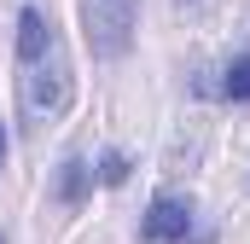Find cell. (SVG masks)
<instances>
[{"mask_svg":"<svg viewBox=\"0 0 250 244\" xmlns=\"http://www.w3.org/2000/svg\"><path fill=\"white\" fill-rule=\"evenodd\" d=\"M23 76H18V105H23V117L41 122V117H59L64 105H70V64H64V53L53 47L47 59L35 64H18Z\"/></svg>","mask_w":250,"mask_h":244,"instance_id":"cell-1","label":"cell"},{"mask_svg":"<svg viewBox=\"0 0 250 244\" xmlns=\"http://www.w3.org/2000/svg\"><path fill=\"white\" fill-rule=\"evenodd\" d=\"M82 18H87V47L99 59H123L140 23V0H87Z\"/></svg>","mask_w":250,"mask_h":244,"instance_id":"cell-2","label":"cell"},{"mask_svg":"<svg viewBox=\"0 0 250 244\" xmlns=\"http://www.w3.org/2000/svg\"><path fill=\"white\" fill-rule=\"evenodd\" d=\"M187 233H192V198L157 192L151 209H146V221H140V239H146V244H181Z\"/></svg>","mask_w":250,"mask_h":244,"instance_id":"cell-3","label":"cell"},{"mask_svg":"<svg viewBox=\"0 0 250 244\" xmlns=\"http://www.w3.org/2000/svg\"><path fill=\"white\" fill-rule=\"evenodd\" d=\"M53 47H59V29H53V18H47L41 6H23V12H18V64L47 59Z\"/></svg>","mask_w":250,"mask_h":244,"instance_id":"cell-4","label":"cell"},{"mask_svg":"<svg viewBox=\"0 0 250 244\" xmlns=\"http://www.w3.org/2000/svg\"><path fill=\"white\" fill-rule=\"evenodd\" d=\"M87 186H93L87 157H64V169H59V203H82V198H87Z\"/></svg>","mask_w":250,"mask_h":244,"instance_id":"cell-5","label":"cell"},{"mask_svg":"<svg viewBox=\"0 0 250 244\" xmlns=\"http://www.w3.org/2000/svg\"><path fill=\"white\" fill-rule=\"evenodd\" d=\"M221 99L250 105V53H245V59H233L227 70H221Z\"/></svg>","mask_w":250,"mask_h":244,"instance_id":"cell-6","label":"cell"},{"mask_svg":"<svg viewBox=\"0 0 250 244\" xmlns=\"http://www.w3.org/2000/svg\"><path fill=\"white\" fill-rule=\"evenodd\" d=\"M99 181L105 186H123L128 181V157L123 151H105V157H99Z\"/></svg>","mask_w":250,"mask_h":244,"instance_id":"cell-7","label":"cell"},{"mask_svg":"<svg viewBox=\"0 0 250 244\" xmlns=\"http://www.w3.org/2000/svg\"><path fill=\"white\" fill-rule=\"evenodd\" d=\"M0 169H6V128H0Z\"/></svg>","mask_w":250,"mask_h":244,"instance_id":"cell-8","label":"cell"},{"mask_svg":"<svg viewBox=\"0 0 250 244\" xmlns=\"http://www.w3.org/2000/svg\"><path fill=\"white\" fill-rule=\"evenodd\" d=\"M0 244H6V239H0Z\"/></svg>","mask_w":250,"mask_h":244,"instance_id":"cell-9","label":"cell"}]
</instances>
